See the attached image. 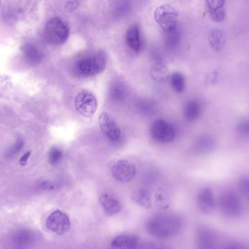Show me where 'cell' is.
Here are the masks:
<instances>
[{"label": "cell", "instance_id": "d6a6232c", "mask_svg": "<svg viewBox=\"0 0 249 249\" xmlns=\"http://www.w3.org/2000/svg\"><path fill=\"white\" fill-rule=\"evenodd\" d=\"M82 0H70L66 4V10L68 12H73L81 4Z\"/></svg>", "mask_w": 249, "mask_h": 249}, {"label": "cell", "instance_id": "4316f807", "mask_svg": "<svg viewBox=\"0 0 249 249\" xmlns=\"http://www.w3.org/2000/svg\"><path fill=\"white\" fill-rule=\"evenodd\" d=\"M166 70L164 66L161 64H158L152 68L151 71V74L153 79L157 80H162L166 77Z\"/></svg>", "mask_w": 249, "mask_h": 249}, {"label": "cell", "instance_id": "83f0119b", "mask_svg": "<svg viewBox=\"0 0 249 249\" xmlns=\"http://www.w3.org/2000/svg\"><path fill=\"white\" fill-rule=\"evenodd\" d=\"M130 1L127 0H119L116 4L115 12L118 16H124L130 10Z\"/></svg>", "mask_w": 249, "mask_h": 249}, {"label": "cell", "instance_id": "44dd1931", "mask_svg": "<svg viewBox=\"0 0 249 249\" xmlns=\"http://www.w3.org/2000/svg\"><path fill=\"white\" fill-rule=\"evenodd\" d=\"M214 146V139L209 135H204L197 139L195 144V149L200 152H206L213 149Z\"/></svg>", "mask_w": 249, "mask_h": 249}, {"label": "cell", "instance_id": "30bf717a", "mask_svg": "<svg viewBox=\"0 0 249 249\" xmlns=\"http://www.w3.org/2000/svg\"><path fill=\"white\" fill-rule=\"evenodd\" d=\"M99 124L101 130L107 138L111 142H120L121 139V130L118 127V124L115 122L113 118L109 114L104 112L99 115Z\"/></svg>", "mask_w": 249, "mask_h": 249}, {"label": "cell", "instance_id": "5b68a950", "mask_svg": "<svg viewBox=\"0 0 249 249\" xmlns=\"http://www.w3.org/2000/svg\"><path fill=\"white\" fill-rule=\"evenodd\" d=\"M75 108L79 114L85 118H91L97 110V100L93 93L82 91L75 99Z\"/></svg>", "mask_w": 249, "mask_h": 249}, {"label": "cell", "instance_id": "ac0fdd59", "mask_svg": "<svg viewBox=\"0 0 249 249\" xmlns=\"http://www.w3.org/2000/svg\"><path fill=\"white\" fill-rule=\"evenodd\" d=\"M132 200L138 206L144 209H150L152 207V196L150 193L146 189H137L132 193Z\"/></svg>", "mask_w": 249, "mask_h": 249}, {"label": "cell", "instance_id": "8992f818", "mask_svg": "<svg viewBox=\"0 0 249 249\" xmlns=\"http://www.w3.org/2000/svg\"><path fill=\"white\" fill-rule=\"evenodd\" d=\"M46 227L49 231L58 235H63L70 231L71 222L70 218L64 212L54 211L46 220Z\"/></svg>", "mask_w": 249, "mask_h": 249}, {"label": "cell", "instance_id": "603a6c76", "mask_svg": "<svg viewBox=\"0 0 249 249\" xmlns=\"http://www.w3.org/2000/svg\"><path fill=\"white\" fill-rule=\"evenodd\" d=\"M155 202L157 206L162 209H167L170 206L169 195L163 188H159L155 193Z\"/></svg>", "mask_w": 249, "mask_h": 249}, {"label": "cell", "instance_id": "836d02e7", "mask_svg": "<svg viewBox=\"0 0 249 249\" xmlns=\"http://www.w3.org/2000/svg\"><path fill=\"white\" fill-rule=\"evenodd\" d=\"M31 155L30 151H28L26 152L23 156L21 157L20 160V164L21 165H26V163H27L28 160H29V157Z\"/></svg>", "mask_w": 249, "mask_h": 249}, {"label": "cell", "instance_id": "52a82bcc", "mask_svg": "<svg viewBox=\"0 0 249 249\" xmlns=\"http://www.w3.org/2000/svg\"><path fill=\"white\" fill-rule=\"evenodd\" d=\"M220 207L225 214L231 217L239 216L243 209L241 199L236 193L232 191L226 192L222 195Z\"/></svg>", "mask_w": 249, "mask_h": 249}, {"label": "cell", "instance_id": "9c48e42d", "mask_svg": "<svg viewBox=\"0 0 249 249\" xmlns=\"http://www.w3.org/2000/svg\"><path fill=\"white\" fill-rule=\"evenodd\" d=\"M112 174L117 181L128 182L131 181L136 174L134 164L127 160L117 161L112 167Z\"/></svg>", "mask_w": 249, "mask_h": 249}, {"label": "cell", "instance_id": "f546056e", "mask_svg": "<svg viewBox=\"0 0 249 249\" xmlns=\"http://www.w3.org/2000/svg\"><path fill=\"white\" fill-rule=\"evenodd\" d=\"M237 130L241 136H249V118L241 121L237 126Z\"/></svg>", "mask_w": 249, "mask_h": 249}, {"label": "cell", "instance_id": "ffe728a7", "mask_svg": "<svg viewBox=\"0 0 249 249\" xmlns=\"http://www.w3.org/2000/svg\"><path fill=\"white\" fill-rule=\"evenodd\" d=\"M225 35L222 30L213 29L209 33V42L213 51H222L225 47Z\"/></svg>", "mask_w": 249, "mask_h": 249}, {"label": "cell", "instance_id": "f1b7e54d", "mask_svg": "<svg viewBox=\"0 0 249 249\" xmlns=\"http://www.w3.org/2000/svg\"><path fill=\"white\" fill-rule=\"evenodd\" d=\"M23 146V141L21 139H18L16 143L9 149L7 153V156L8 157V158H13V157L16 156V155L21 150Z\"/></svg>", "mask_w": 249, "mask_h": 249}, {"label": "cell", "instance_id": "4dcf8cb0", "mask_svg": "<svg viewBox=\"0 0 249 249\" xmlns=\"http://www.w3.org/2000/svg\"><path fill=\"white\" fill-rule=\"evenodd\" d=\"M239 187L242 194L249 200V177H244L240 179Z\"/></svg>", "mask_w": 249, "mask_h": 249}, {"label": "cell", "instance_id": "d590c367", "mask_svg": "<svg viewBox=\"0 0 249 249\" xmlns=\"http://www.w3.org/2000/svg\"><path fill=\"white\" fill-rule=\"evenodd\" d=\"M225 249H245L243 248L241 246L238 245H231L229 247H227Z\"/></svg>", "mask_w": 249, "mask_h": 249}, {"label": "cell", "instance_id": "cb8c5ba5", "mask_svg": "<svg viewBox=\"0 0 249 249\" xmlns=\"http://www.w3.org/2000/svg\"><path fill=\"white\" fill-rule=\"evenodd\" d=\"M171 83L174 90L177 93H182L185 88L184 76L179 72H174L171 76Z\"/></svg>", "mask_w": 249, "mask_h": 249}, {"label": "cell", "instance_id": "8fae6325", "mask_svg": "<svg viewBox=\"0 0 249 249\" xmlns=\"http://www.w3.org/2000/svg\"><path fill=\"white\" fill-rule=\"evenodd\" d=\"M197 202L199 209L205 213H212L216 206L213 192L209 188L200 190L197 196Z\"/></svg>", "mask_w": 249, "mask_h": 249}, {"label": "cell", "instance_id": "484cf974", "mask_svg": "<svg viewBox=\"0 0 249 249\" xmlns=\"http://www.w3.org/2000/svg\"><path fill=\"white\" fill-rule=\"evenodd\" d=\"M139 108L142 113L145 114V115H151L155 112L156 106H155L153 101L146 99V100H142L139 103Z\"/></svg>", "mask_w": 249, "mask_h": 249}, {"label": "cell", "instance_id": "9a60e30c", "mask_svg": "<svg viewBox=\"0 0 249 249\" xmlns=\"http://www.w3.org/2000/svg\"><path fill=\"white\" fill-rule=\"evenodd\" d=\"M138 247L139 240L133 235H119L111 243V249H136Z\"/></svg>", "mask_w": 249, "mask_h": 249}, {"label": "cell", "instance_id": "4fadbf2b", "mask_svg": "<svg viewBox=\"0 0 249 249\" xmlns=\"http://www.w3.org/2000/svg\"><path fill=\"white\" fill-rule=\"evenodd\" d=\"M197 249H217L213 232L206 228H200L197 233Z\"/></svg>", "mask_w": 249, "mask_h": 249}, {"label": "cell", "instance_id": "7402d4cb", "mask_svg": "<svg viewBox=\"0 0 249 249\" xmlns=\"http://www.w3.org/2000/svg\"><path fill=\"white\" fill-rule=\"evenodd\" d=\"M127 96V89L122 83H116L112 85L109 90V96L114 102L124 101Z\"/></svg>", "mask_w": 249, "mask_h": 249}, {"label": "cell", "instance_id": "d6986e66", "mask_svg": "<svg viewBox=\"0 0 249 249\" xmlns=\"http://www.w3.org/2000/svg\"><path fill=\"white\" fill-rule=\"evenodd\" d=\"M202 107L198 101L192 100L186 104L184 108V118L190 121H196L201 115Z\"/></svg>", "mask_w": 249, "mask_h": 249}, {"label": "cell", "instance_id": "3957f363", "mask_svg": "<svg viewBox=\"0 0 249 249\" xmlns=\"http://www.w3.org/2000/svg\"><path fill=\"white\" fill-rule=\"evenodd\" d=\"M70 35V28L59 18H53L48 20L44 29L45 40L53 45H61L67 42Z\"/></svg>", "mask_w": 249, "mask_h": 249}, {"label": "cell", "instance_id": "7a4b0ae2", "mask_svg": "<svg viewBox=\"0 0 249 249\" xmlns=\"http://www.w3.org/2000/svg\"><path fill=\"white\" fill-rule=\"evenodd\" d=\"M178 13L177 9L171 4H162L154 12V18L166 35L177 30Z\"/></svg>", "mask_w": 249, "mask_h": 249}, {"label": "cell", "instance_id": "ba28073f", "mask_svg": "<svg viewBox=\"0 0 249 249\" xmlns=\"http://www.w3.org/2000/svg\"><path fill=\"white\" fill-rule=\"evenodd\" d=\"M151 135L157 142L160 143H169L174 140L176 132L173 126L164 120L155 121L151 128Z\"/></svg>", "mask_w": 249, "mask_h": 249}, {"label": "cell", "instance_id": "1f68e13d", "mask_svg": "<svg viewBox=\"0 0 249 249\" xmlns=\"http://www.w3.org/2000/svg\"><path fill=\"white\" fill-rule=\"evenodd\" d=\"M136 249H167L166 247H164L162 244L158 243L146 242L141 244Z\"/></svg>", "mask_w": 249, "mask_h": 249}, {"label": "cell", "instance_id": "5bb4252c", "mask_svg": "<svg viewBox=\"0 0 249 249\" xmlns=\"http://www.w3.org/2000/svg\"><path fill=\"white\" fill-rule=\"evenodd\" d=\"M225 0H206V7L212 20L222 22L225 19Z\"/></svg>", "mask_w": 249, "mask_h": 249}, {"label": "cell", "instance_id": "2e32d148", "mask_svg": "<svg viewBox=\"0 0 249 249\" xmlns=\"http://www.w3.org/2000/svg\"><path fill=\"white\" fill-rule=\"evenodd\" d=\"M126 42L130 49L134 52H139L142 48L140 29L137 25H132L127 29L125 35Z\"/></svg>", "mask_w": 249, "mask_h": 249}, {"label": "cell", "instance_id": "6da1fadb", "mask_svg": "<svg viewBox=\"0 0 249 249\" xmlns=\"http://www.w3.org/2000/svg\"><path fill=\"white\" fill-rule=\"evenodd\" d=\"M181 225V218L177 215L159 214L149 219L146 231L158 239H170L179 232Z\"/></svg>", "mask_w": 249, "mask_h": 249}, {"label": "cell", "instance_id": "277c9868", "mask_svg": "<svg viewBox=\"0 0 249 249\" xmlns=\"http://www.w3.org/2000/svg\"><path fill=\"white\" fill-rule=\"evenodd\" d=\"M107 56L103 51L79 60L77 68L82 75L92 77L102 72L106 68Z\"/></svg>", "mask_w": 249, "mask_h": 249}, {"label": "cell", "instance_id": "7c38bea8", "mask_svg": "<svg viewBox=\"0 0 249 249\" xmlns=\"http://www.w3.org/2000/svg\"><path fill=\"white\" fill-rule=\"evenodd\" d=\"M99 203L106 213L111 216L119 213L122 209L119 200L109 193H102L99 196Z\"/></svg>", "mask_w": 249, "mask_h": 249}, {"label": "cell", "instance_id": "e0dca14e", "mask_svg": "<svg viewBox=\"0 0 249 249\" xmlns=\"http://www.w3.org/2000/svg\"><path fill=\"white\" fill-rule=\"evenodd\" d=\"M22 51H23L25 59L31 65H36L39 64L43 58V53L42 51L33 44H26L23 47Z\"/></svg>", "mask_w": 249, "mask_h": 249}, {"label": "cell", "instance_id": "d4e9b609", "mask_svg": "<svg viewBox=\"0 0 249 249\" xmlns=\"http://www.w3.org/2000/svg\"><path fill=\"white\" fill-rule=\"evenodd\" d=\"M63 158V152L61 149L56 147L51 148L48 153V161L52 165H55L61 162Z\"/></svg>", "mask_w": 249, "mask_h": 249}, {"label": "cell", "instance_id": "e575fe53", "mask_svg": "<svg viewBox=\"0 0 249 249\" xmlns=\"http://www.w3.org/2000/svg\"><path fill=\"white\" fill-rule=\"evenodd\" d=\"M42 187L45 190H53L55 188V184L51 181H45L42 183Z\"/></svg>", "mask_w": 249, "mask_h": 249}]
</instances>
